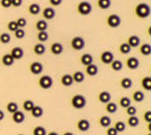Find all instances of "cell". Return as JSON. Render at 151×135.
Wrapping results in <instances>:
<instances>
[{
  "mask_svg": "<svg viewBox=\"0 0 151 135\" xmlns=\"http://www.w3.org/2000/svg\"><path fill=\"white\" fill-rule=\"evenodd\" d=\"M135 14L139 18H141V19L147 18L150 15V7L146 3H140L136 6Z\"/></svg>",
  "mask_w": 151,
  "mask_h": 135,
  "instance_id": "obj_1",
  "label": "cell"
},
{
  "mask_svg": "<svg viewBox=\"0 0 151 135\" xmlns=\"http://www.w3.org/2000/svg\"><path fill=\"white\" fill-rule=\"evenodd\" d=\"M71 103L72 106L75 108V109H82L86 105V99L81 94H75L71 100Z\"/></svg>",
  "mask_w": 151,
  "mask_h": 135,
  "instance_id": "obj_2",
  "label": "cell"
},
{
  "mask_svg": "<svg viewBox=\"0 0 151 135\" xmlns=\"http://www.w3.org/2000/svg\"><path fill=\"white\" fill-rule=\"evenodd\" d=\"M92 10L91 5L87 2V1H82L80 2L77 6V11L80 15L81 16H88L91 14V12Z\"/></svg>",
  "mask_w": 151,
  "mask_h": 135,
  "instance_id": "obj_3",
  "label": "cell"
},
{
  "mask_svg": "<svg viewBox=\"0 0 151 135\" xmlns=\"http://www.w3.org/2000/svg\"><path fill=\"white\" fill-rule=\"evenodd\" d=\"M38 84H39V86L42 89L48 90V89H50L52 86L53 81H52V78L51 76H49V75H43L42 77H40Z\"/></svg>",
  "mask_w": 151,
  "mask_h": 135,
  "instance_id": "obj_4",
  "label": "cell"
},
{
  "mask_svg": "<svg viewBox=\"0 0 151 135\" xmlns=\"http://www.w3.org/2000/svg\"><path fill=\"white\" fill-rule=\"evenodd\" d=\"M71 45L73 49L76 51H80L81 49H83V47L85 46V41H84V39L81 36H75L72 39Z\"/></svg>",
  "mask_w": 151,
  "mask_h": 135,
  "instance_id": "obj_5",
  "label": "cell"
},
{
  "mask_svg": "<svg viewBox=\"0 0 151 135\" xmlns=\"http://www.w3.org/2000/svg\"><path fill=\"white\" fill-rule=\"evenodd\" d=\"M120 23H121L120 17L116 14L109 15L108 17V18H107V24H108V25L109 26V27H111V28L118 27V26H119Z\"/></svg>",
  "mask_w": 151,
  "mask_h": 135,
  "instance_id": "obj_6",
  "label": "cell"
},
{
  "mask_svg": "<svg viewBox=\"0 0 151 135\" xmlns=\"http://www.w3.org/2000/svg\"><path fill=\"white\" fill-rule=\"evenodd\" d=\"M114 60V56L111 51H104L101 55V61L105 64H109Z\"/></svg>",
  "mask_w": 151,
  "mask_h": 135,
  "instance_id": "obj_7",
  "label": "cell"
},
{
  "mask_svg": "<svg viewBox=\"0 0 151 135\" xmlns=\"http://www.w3.org/2000/svg\"><path fill=\"white\" fill-rule=\"evenodd\" d=\"M30 72L33 74H35V75H38V74H40L41 73L43 72V70H44V66H43V64H41V63H39V62H34V63H32L31 64H30Z\"/></svg>",
  "mask_w": 151,
  "mask_h": 135,
  "instance_id": "obj_8",
  "label": "cell"
},
{
  "mask_svg": "<svg viewBox=\"0 0 151 135\" xmlns=\"http://www.w3.org/2000/svg\"><path fill=\"white\" fill-rule=\"evenodd\" d=\"M76 126H77V129L81 131H87L90 129L91 124H90V121L87 119H81L80 121H78Z\"/></svg>",
  "mask_w": 151,
  "mask_h": 135,
  "instance_id": "obj_9",
  "label": "cell"
},
{
  "mask_svg": "<svg viewBox=\"0 0 151 135\" xmlns=\"http://www.w3.org/2000/svg\"><path fill=\"white\" fill-rule=\"evenodd\" d=\"M24 119H25V116H24V113L22 111L17 110V112L12 113V120H13V121H14V123H17V124L22 123L23 121H24Z\"/></svg>",
  "mask_w": 151,
  "mask_h": 135,
  "instance_id": "obj_10",
  "label": "cell"
},
{
  "mask_svg": "<svg viewBox=\"0 0 151 135\" xmlns=\"http://www.w3.org/2000/svg\"><path fill=\"white\" fill-rule=\"evenodd\" d=\"M42 16L45 19H47V20H51L54 17H55V10H54L52 7H50V6H47L45 7L43 12H42Z\"/></svg>",
  "mask_w": 151,
  "mask_h": 135,
  "instance_id": "obj_11",
  "label": "cell"
},
{
  "mask_svg": "<svg viewBox=\"0 0 151 135\" xmlns=\"http://www.w3.org/2000/svg\"><path fill=\"white\" fill-rule=\"evenodd\" d=\"M126 65L129 69L135 70L139 66V61L137 57H129L126 61Z\"/></svg>",
  "mask_w": 151,
  "mask_h": 135,
  "instance_id": "obj_12",
  "label": "cell"
},
{
  "mask_svg": "<svg viewBox=\"0 0 151 135\" xmlns=\"http://www.w3.org/2000/svg\"><path fill=\"white\" fill-rule=\"evenodd\" d=\"M50 50H51V53H52V55L59 56V55H61V53H63V46L62 44H60L58 42H55V43L52 44Z\"/></svg>",
  "mask_w": 151,
  "mask_h": 135,
  "instance_id": "obj_13",
  "label": "cell"
},
{
  "mask_svg": "<svg viewBox=\"0 0 151 135\" xmlns=\"http://www.w3.org/2000/svg\"><path fill=\"white\" fill-rule=\"evenodd\" d=\"M10 55L15 60H20L24 56V50L21 47H14L11 50Z\"/></svg>",
  "mask_w": 151,
  "mask_h": 135,
  "instance_id": "obj_14",
  "label": "cell"
},
{
  "mask_svg": "<svg viewBox=\"0 0 151 135\" xmlns=\"http://www.w3.org/2000/svg\"><path fill=\"white\" fill-rule=\"evenodd\" d=\"M129 45L131 47V48H136L138 47L139 45H140V38L138 36V35H130L129 38H128V42Z\"/></svg>",
  "mask_w": 151,
  "mask_h": 135,
  "instance_id": "obj_15",
  "label": "cell"
},
{
  "mask_svg": "<svg viewBox=\"0 0 151 135\" xmlns=\"http://www.w3.org/2000/svg\"><path fill=\"white\" fill-rule=\"evenodd\" d=\"M98 99L101 103H108L109 102H111V94L107 91H102L99 93Z\"/></svg>",
  "mask_w": 151,
  "mask_h": 135,
  "instance_id": "obj_16",
  "label": "cell"
},
{
  "mask_svg": "<svg viewBox=\"0 0 151 135\" xmlns=\"http://www.w3.org/2000/svg\"><path fill=\"white\" fill-rule=\"evenodd\" d=\"M73 76L71 74H63L62 77H61V84L63 85V86H66V87H69L71 86L73 84Z\"/></svg>",
  "mask_w": 151,
  "mask_h": 135,
  "instance_id": "obj_17",
  "label": "cell"
},
{
  "mask_svg": "<svg viewBox=\"0 0 151 135\" xmlns=\"http://www.w3.org/2000/svg\"><path fill=\"white\" fill-rule=\"evenodd\" d=\"M81 63L83 64V65H85V66H87V65H89V64H92L93 63V57H92V56L91 55H90V53H83L81 56Z\"/></svg>",
  "mask_w": 151,
  "mask_h": 135,
  "instance_id": "obj_18",
  "label": "cell"
},
{
  "mask_svg": "<svg viewBox=\"0 0 151 135\" xmlns=\"http://www.w3.org/2000/svg\"><path fill=\"white\" fill-rule=\"evenodd\" d=\"M85 71H86V74L88 75H90V76H95L96 74H98V71L99 70H98L97 65H95L94 64H89V65L86 66Z\"/></svg>",
  "mask_w": 151,
  "mask_h": 135,
  "instance_id": "obj_19",
  "label": "cell"
},
{
  "mask_svg": "<svg viewBox=\"0 0 151 135\" xmlns=\"http://www.w3.org/2000/svg\"><path fill=\"white\" fill-rule=\"evenodd\" d=\"M31 113H32V116L34 118H40V117H42V115L44 114V110L41 106L35 105L33 107V109L31 110Z\"/></svg>",
  "mask_w": 151,
  "mask_h": 135,
  "instance_id": "obj_20",
  "label": "cell"
},
{
  "mask_svg": "<svg viewBox=\"0 0 151 135\" xmlns=\"http://www.w3.org/2000/svg\"><path fill=\"white\" fill-rule=\"evenodd\" d=\"M99 123L101 127L103 128H108L111 126V119L109 118V116H106V115H103L100 118L99 120Z\"/></svg>",
  "mask_w": 151,
  "mask_h": 135,
  "instance_id": "obj_21",
  "label": "cell"
},
{
  "mask_svg": "<svg viewBox=\"0 0 151 135\" xmlns=\"http://www.w3.org/2000/svg\"><path fill=\"white\" fill-rule=\"evenodd\" d=\"M48 27V24L45 20L44 19H41V20H38L35 24V28L38 32H41V31H46Z\"/></svg>",
  "mask_w": 151,
  "mask_h": 135,
  "instance_id": "obj_22",
  "label": "cell"
},
{
  "mask_svg": "<svg viewBox=\"0 0 151 135\" xmlns=\"http://www.w3.org/2000/svg\"><path fill=\"white\" fill-rule=\"evenodd\" d=\"M28 12L32 16H36L41 12V7L39 6V4L37 3H33L31 5H29L28 6Z\"/></svg>",
  "mask_w": 151,
  "mask_h": 135,
  "instance_id": "obj_23",
  "label": "cell"
},
{
  "mask_svg": "<svg viewBox=\"0 0 151 135\" xmlns=\"http://www.w3.org/2000/svg\"><path fill=\"white\" fill-rule=\"evenodd\" d=\"M34 53L37 56H43L44 53H45V46L44 44L42 43H39V44H36L35 46H34Z\"/></svg>",
  "mask_w": 151,
  "mask_h": 135,
  "instance_id": "obj_24",
  "label": "cell"
},
{
  "mask_svg": "<svg viewBox=\"0 0 151 135\" xmlns=\"http://www.w3.org/2000/svg\"><path fill=\"white\" fill-rule=\"evenodd\" d=\"M73 76V82L77 83V84H80V83H82L84 81V74L81 72V71H77V72H74L73 74L72 75Z\"/></svg>",
  "mask_w": 151,
  "mask_h": 135,
  "instance_id": "obj_25",
  "label": "cell"
},
{
  "mask_svg": "<svg viewBox=\"0 0 151 135\" xmlns=\"http://www.w3.org/2000/svg\"><path fill=\"white\" fill-rule=\"evenodd\" d=\"M14 62H15V59L12 57V56L10 55V53H6V55H4L2 57V63L6 66L13 65Z\"/></svg>",
  "mask_w": 151,
  "mask_h": 135,
  "instance_id": "obj_26",
  "label": "cell"
},
{
  "mask_svg": "<svg viewBox=\"0 0 151 135\" xmlns=\"http://www.w3.org/2000/svg\"><path fill=\"white\" fill-rule=\"evenodd\" d=\"M120 86L123 88V89H129L131 88L133 83H132V80L129 77H125V78H122L120 80Z\"/></svg>",
  "mask_w": 151,
  "mask_h": 135,
  "instance_id": "obj_27",
  "label": "cell"
},
{
  "mask_svg": "<svg viewBox=\"0 0 151 135\" xmlns=\"http://www.w3.org/2000/svg\"><path fill=\"white\" fill-rule=\"evenodd\" d=\"M139 52L141 55L145 56H150L151 53V46L149 44H143L140 45V48H139Z\"/></svg>",
  "mask_w": 151,
  "mask_h": 135,
  "instance_id": "obj_28",
  "label": "cell"
},
{
  "mask_svg": "<svg viewBox=\"0 0 151 135\" xmlns=\"http://www.w3.org/2000/svg\"><path fill=\"white\" fill-rule=\"evenodd\" d=\"M127 123H128V125L129 127L135 128V127H137V126L139 124V120L138 117L135 116V115L129 116V119H128V121H127Z\"/></svg>",
  "mask_w": 151,
  "mask_h": 135,
  "instance_id": "obj_29",
  "label": "cell"
},
{
  "mask_svg": "<svg viewBox=\"0 0 151 135\" xmlns=\"http://www.w3.org/2000/svg\"><path fill=\"white\" fill-rule=\"evenodd\" d=\"M97 5L101 9L106 10L109 9L111 6V0H98Z\"/></svg>",
  "mask_w": 151,
  "mask_h": 135,
  "instance_id": "obj_30",
  "label": "cell"
},
{
  "mask_svg": "<svg viewBox=\"0 0 151 135\" xmlns=\"http://www.w3.org/2000/svg\"><path fill=\"white\" fill-rule=\"evenodd\" d=\"M141 86L146 91L151 90V78L149 76H146L141 80Z\"/></svg>",
  "mask_w": 151,
  "mask_h": 135,
  "instance_id": "obj_31",
  "label": "cell"
},
{
  "mask_svg": "<svg viewBox=\"0 0 151 135\" xmlns=\"http://www.w3.org/2000/svg\"><path fill=\"white\" fill-rule=\"evenodd\" d=\"M105 109L109 113H115L117 112V110H118V106L113 102H109L108 103H106Z\"/></svg>",
  "mask_w": 151,
  "mask_h": 135,
  "instance_id": "obj_32",
  "label": "cell"
},
{
  "mask_svg": "<svg viewBox=\"0 0 151 135\" xmlns=\"http://www.w3.org/2000/svg\"><path fill=\"white\" fill-rule=\"evenodd\" d=\"M111 69L115 72H119L122 69V67H123V64L121 61L119 60H113L111 64Z\"/></svg>",
  "mask_w": 151,
  "mask_h": 135,
  "instance_id": "obj_33",
  "label": "cell"
},
{
  "mask_svg": "<svg viewBox=\"0 0 151 135\" xmlns=\"http://www.w3.org/2000/svg\"><path fill=\"white\" fill-rule=\"evenodd\" d=\"M133 100L137 103H141L144 98H145V95H144V93L141 92V91H136L133 92Z\"/></svg>",
  "mask_w": 151,
  "mask_h": 135,
  "instance_id": "obj_34",
  "label": "cell"
},
{
  "mask_svg": "<svg viewBox=\"0 0 151 135\" xmlns=\"http://www.w3.org/2000/svg\"><path fill=\"white\" fill-rule=\"evenodd\" d=\"M6 110L8 113H14L15 112H17L18 110V105L17 103L15 102H9L7 104H6Z\"/></svg>",
  "mask_w": 151,
  "mask_h": 135,
  "instance_id": "obj_35",
  "label": "cell"
},
{
  "mask_svg": "<svg viewBox=\"0 0 151 135\" xmlns=\"http://www.w3.org/2000/svg\"><path fill=\"white\" fill-rule=\"evenodd\" d=\"M119 49V52L122 53V55H128V53L131 51V47L129 45L128 43H122V44H120Z\"/></svg>",
  "mask_w": 151,
  "mask_h": 135,
  "instance_id": "obj_36",
  "label": "cell"
},
{
  "mask_svg": "<svg viewBox=\"0 0 151 135\" xmlns=\"http://www.w3.org/2000/svg\"><path fill=\"white\" fill-rule=\"evenodd\" d=\"M119 105L122 107V108H124V109H126L127 107H129V105H131V101L129 97H126V96H123L119 99Z\"/></svg>",
  "mask_w": 151,
  "mask_h": 135,
  "instance_id": "obj_37",
  "label": "cell"
},
{
  "mask_svg": "<svg viewBox=\"0 0 151 135\" xmlns=\"http://www.w3.org/2000/svg\"><path fill=\"white\" fill-rule=\"evenodd\" d=\"M34 106H35V103L32 100H25L23 103V108H24V110L26 112H31V110L33 109Z\"/></svg>",
  "mask_w": 151,
  "mask_h": 135,
  "instance_id": "obj_38",
  "label": "cell"
},
{
  "mask_svg": "<svg viewBox=\"0 0 151 135\" xmlns=\"http://www.w3.org/2000/svg\"><path fill=\"white\" fill-rule=\"evenodd\" d=\"M114 128L115 130L118 131V132H122V131H125V128H126V124L124 121H116V123L114 125Z\"/></svg>",
  "mask_w": 151,
  "mask_h": 135,
  "instance_id": "obj_39",
  "label": "cell"
},
{
  "mask_svg": "<svg viewBox=\"0 0 151 135\" xmlns=\"http://www.w3.org/2000/svg\"><path fill=\"white\" fill-rule=\"evenodd\" d=\"M33 135H46V130L43 126H36L33 130Z\"/></svg>",
  "mask_w": 151,
  "mask_h": 135,
  "instance_id": "obj_40",
  "label": "cell"
},
{
  "mask_svg": "<svg viewBox=\"0 0 151 135\" xmlns=\"http://www.w3.org/2000/svg\"><path fill=\"white\" fill-rule=\"evenodd\" d=\"M10 41H11V36H10L9 34H7V33H3V34L0 35V42H1L2 44L6 45V44H8Z\"/></svg>",
  "mask_w": 151,
  "mask_h": 135,
  "instance_id": "obj_41",
  "label": "cell"
},
{
  "mask_svg": "<svg viewBox=\"0 0 151 135\" xmlns=\"http://www.w3.org/2000/svg\"><path fill=\"white\" fill-rule=\"evenodd\" d=\"M48 37H49V35H48V34H47L46 31H41V32H38L37 39L39 40L40 42H42V43L45 42L46 40L48 39Z\"/></svg>",
  "mask_w": 151,
  "mask_h": 135,
  "instance_id": "obj_42",
  "label": "cell"
},
{
  "mask_svg": "<svg viewBox=\"0 0 151 135\" xmlns=\"http://www.w3.org/2000/svg\"><path fill=\"white\" fill-rule=\"evenodd\" d=\"M18 28V26H17V24L16 21H10L8 22L7 24V29L11 32H15L17 29Z\"/></svg>",
  "mask_w": 151,
  "mask_h": 135,
  "instance_id": "obj_43",
  "label": "cell"
},
{
  "mask_svg": "<svg viewBox=\"0 0 151 135\" xmlns=\"http://www.w3.org/2000/svg\"><path fill=\"white\" fill-rule=\"evenodd\" d=\"M14 33H15L16 38H17V39H22L25 35V32H24V30L23 28H17Z\"/></svg>",
  "mask_w": 151,
  "mask_h": 135,
  "instance_id": "obj_44",
  "label": "cell"
},
{
  "mask_svg": "<svg viewBox=\"0 0 151 135\" xmlns=\"http://www.w3.org/2000/svg\"><path fill=\"white\" fill-rule=\"evenodd\" d=\"M126 113L129 116H133L137 113V109L136 107L132 106V105H129V107L126 108Z\"/></svg>",
  "mask_w": 151,
  "mask_h": 135,
  "instance_id": "obj_45",
  "label": "cell"
},
{
  "mask_svg": "<svg viewBox=\"0 0 151 135\" xmlns=\"http://www.w3.org/2000/svg\"><path fill=\"white\" fill-rule=\"evenodd\" d=\"M16 22L17 24L18 28H24V26L26 25V19L24 18V17H19Z\"/></svg>",
  "mask_w": 151,
  "mask_h": 135,
  "instance_id": "obj_46",
  "label": "cell"
},
{
  "mask_svg": "<svg viewBox=\"0 0 151 135\" xmlns=\"http://www.w3.org/2000/svg\"><path fill=\"white\" fill-rule=\"evenodd\" d=\"M143 118H144V121L147 123H151V111H147L145 112L144 115H143Z\"/></svg>",
  "mask_w": 151,
  "mask_h": 135,
  "instance_id": "obj_47",
  "label": "cell"
},
{
  "mask_svg": "<svg viewBox=\"0 0 151 135\" xmlns=\"http://www.w3.org/2000/svg\"><path fill=\"white\" fill-rule=\"evenodd\" d=\"M0 5L4 8H9L10 6H12L11 0H0Z\"/></svg>",
  "mask_w": 151,
  "mask_h": 135,
  "instance_id": "obj_48",
  "label": "cell"
},
{
  "mask_svg": "<svg viewBox=\"0 0 151 135\" xmlns=\"http://www.w3.org/2000/svg\"><path fill=\"white\" fill-rule=\"evenodd\" d=\"M118 131L115 130L114 127H108L106 131V135H118Z\"/></svg>",
  "mask_w": 151,
  "mask_h": 135,
  "instance_id": "obj_49",
  "label": "cell"
},
{
  "mask_svg": "<svg viewBox=\"0 0 151 135\" xmlns=\"http://www.w3.org/2000/svg\"><path fill=\"white\" fill-rule=\"evenodd\" d=\"M11 4H12V6L19 7L23 4V0H11Z\"/></svg>",
  "mask_w": 151,
  "mask_h": 135,
  "instance_id": "obj_50",
  "label": "cell"
},
{
  "mask_svg": "<svg viewBox=\"0 0 151 135\" xmlns=\"http://www.w3.org/2000/svg\"><path fill=\"white\" fill-rule=\"evenodd\" d=\"M49 2L51 5H52L53 6H58L59 5L62 4L63 0H49Z\"/></svg>",
  "mask_w": 151,
  "mask_h": 135,
  "instance_id": "obj_51",
  "label": "cell"
},
{
  "mask_svg": "<svg viewBox=\"0 0 151 135\" xmlns=\"http://www.w3.org/2000/svg\"><path fill=\"white\" fill-rule=\"evenodd\" d=\"M4 117H5V113H4V112L0 110V121H2V120L4 119Z\"/></svg>",
  "mask_w": 151,
  "mask_h": 135,
  "instance_id": "obj_52",
  "label": "cell"
},
{
  "mask_svg": "<svg viewBox=\"0 0 151 135\" xmlns=\"http://www.w3.org/2000/svg\"><path fill=\"white\" fill-rule=\"evenodd\" d=\"M47 135H59L56 131H51V132H49Z\"/></svg>",
  "mask_w": 151,
  "mask_h": 135,
  "instance_id": "obj_53",
  "label": "cell"
},
{
  "mask_svg": "<svg viewBox=\"0 0 151 135\" xmlns=\"http://www.w3.org/2000/svg\"><path fill=\"white\" fill-rule=\"evenodd\" d=\"M63 135H74L73 132H71V131H66V132H64Z\"/></svg>",
  "mask_w": 151,
  "mask_h": 135,
  "instance_id": "obj_54",
  "label": "cell"
},
{
  "mask_svg": "<svg viewBox=\"0 0 151 135\" xmlns=\"http://www.w3.org/2000/svg\"><path fill=\"white\" fill-rule=\"evenodd\" d=\"M147 135H151V133H150V132H148V133H147Z\"/></svg>",
  "mask_w": 151,
  "mask_h": 135,
  "instance_id": "obj_55",
  "label": "cell"
},
{
  "mask_svg": "<svg viewBox=\"0 0 151 135\" xmlns=\"http://www.w3.org/2000/svg\"><path fill=\"white\" fill-rule=\"evenodd\" d=\"M17 135H24V134H17Z\"/></svg>",
  "mask_w": 151,
  "mask_h": 135,
  "instance_id": "obj_56",
  "label": "cell"
}]
</instances>
